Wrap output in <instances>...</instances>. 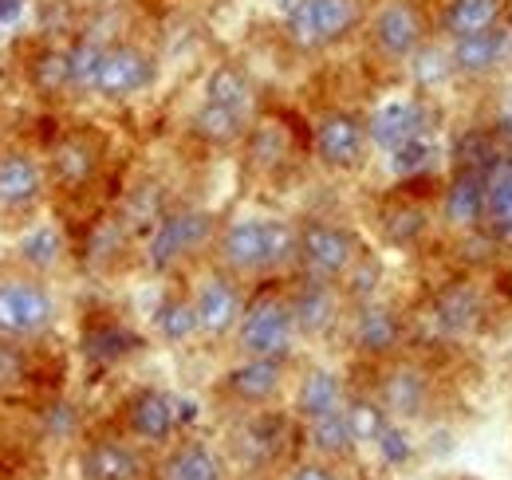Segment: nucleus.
Listing matches in <instances>:
<instances>
[{"mask_svg": "<svg viewBox=\"0 0 512 480\" xmlns=\"http://www.w3.org/2000/svg\"><path fill=\"white\" fill-rule=\"evenodd\" d=\"M20 12H24V0H0V28L12 24Z\"/></svg>", "mask_w": 512, "mask_h": 480, "instance_id": "ea45409f", "label": "nucleus"}, {"mask_svg": "<svg viewBox=\"0 0 512 480\" xmlns=\"http://www.w3.org/2000/svg\"><path fill=\"white\" fill-rule=\"evenodd\" d=\"M44 193V170L20 154V150H8L0 154V217H12V213H28Z\"/></svg>", "mask_w": 512, "mask_h": 480, "instance_id": "dca6fc26", "label": "nucleus"}, {"mask_svg": "<svg viewBox=\"0 0 512 480\" xmlns=\"http://www.w3.org/2000/svg\"><path fill=\"white\" fill-rule=\"evenodd\" d=\"M312 146L327 170H359L367 158V146H371V130L351 111H327L316 122Z\"/></svg>", "mask_w": 512, "mask_h": 480, "instance_id": "9d476101", "label": "nucleus"}, {"mask_svg": "<svg viewBox=\"0 0 512 480\" xmlns=\"http://www.w3.org/2000/svg\"><path fill=\"white\" fill-rule=\"evenodd\" d=\"M158 480H225V465L205 441H186L158 465Z\"/></svg>", "mask_w": 512, "mask_h": 480, "instance_id": "b1692460", "label": "nucleus"}, {"mask_svg": "<svg viewBox=\"0 0 512 480\" xmlns=\"http://www.w3.org/2000/svg\"><path fill=\"white\" fill-rule=\"evenodd\" d=\"M36 83H40L44 91H64V87H71V75H67V52H52V56H44L40 67H36Z\"/></svg>", "mask_w": 512, "mask_h": 480, "instance_id": "c9c22d12", "label": "nucleus"}, {"mask_svg": "<svg viewBox=\"0 0 512 480\" xmlns=\"http://www.w3.org/2000/svg\"><path fill=\"white\" fill-rule=\"evenodd\" d=\"M288 303H292V315H296V331L304 339H320L327 331H335L339 319H343V292H339V284H327V280L304 276L288 292Z\"/></svg>", "mask_w": 512, "mask_h": 480, "instance_id": "9b49d317", "label": "nucleus"}, {"mask_svg": "<svg viewBox=\"0 0 512 480\" xmlns=\"http://www.w3.org/2000/svg\"><path fill=\"white\" fill-rule=\"evenodd\" d=\"M209 240H217V221H213V213L186 205V209H174V213H166V217L158 221L154 237L146 244V260H150L154 272H170V268H178L186 256L201 252Z\"/></svg>", "mask_w": 512, "mask_h": 480, "instance_id": "0eeeda50", "label": "nucleus"}, {"mask_svg": "<svg viewBox=\"0 0 512 480\" xmlns=\"http://www.w3.org/2000/svg\"><path fill=\"white\" fill-rule=\"evenodd\" d=\"M300 331H296V315H292V303L280 292H264L256 296L241 323H237V351L245 359H280L288 362L292 347H296Z\"/></svg>", "mask_w": 512, "mask_h": 480, "instance_id": "f03ea898", "label": "nucleus"}, {"mask_svg": "<svg viewBox=\"0 0 512 480\" xmlns=\"http://www.w3.org/2000/svg\"><path fill=\"white\" fill-rule=\"evenodd\" d=\"M343 414H347V425H351L355 445H375V441L386 433V425H390V414L383 410V402L371 398V394H355V398H347Z\"/></svg>", "mask_w": 512, "mask_h": 480, "instance_id": "c85d7f7f", "label": "nucleus"}, {"mask_svg": "<svg viewBox=\"0 0 512 480\" xmlns=\"http://www.w3.org/2000/svg\"><path fill=\"white\" fill-rule=\"evenodd\" d=\"M351 347L367 359H390L402 347V315L379 300L355 303L351 315Z\"/></svg>", "mask_w": 512, "mask_h": 480, "instance_id": "f8f14e48", "label": "nucleus"}, {"mask_svg": "<svg viewBox=\"0 0 512 480\" xmlns=\"http://www.w3.org/2000/svg\"><path fill=\"white\" fill-rule=\"evenodd\" d=\"M379 449H383V457L390 465H402V461H410V441H406V429L398 425V421H390L386 425V433L375 441Z\"/></svg>", "mask_w": 512, "mask_h": 480, "instance_id": "e433bc0d", "label": "nucleus"}, {"mask_svg": "<svg viewBox=\"0 0 512 480\" xmlns=\"http://www.w3.org/2000/svg\"><path fill=\"white\" fill-rule=\"evenodd\" d=\"M130 433L146 445H166L178 433V402L162 390H138L127 402Z\"/></svg>", "mask_w": 512, "mask_h": 480, "instance_id": "f3484780", "label": "nucleus"}, {"mask_svg": "<svg viewBox=\"0 0 512 480\" xmlns=\"http://www.w3.org/2000/svg\"><path fill=\"white\" fill-rule=\"evenodd\" d=\"M426 36H430V24L418 0H386L371 16V44L390 63L414 60L426 48Z\"/></svg>", "mask_w": 512, "mask_h": 480, "instance_id": "6e6552de", "label": "nucleus"}, {"mask_svg": "<svg viewBox=\"0 0 512 480\" xmlns=\"http://www.w3.org/2000/svg\"><path fill=\"white\" fill-rule=\"evenodd\" d=\"M56 323V296L36 276H0V339H40Z\"/></svg>", "mask_w": 512, "mask_h": 480, "instance_id": "20e7f679", "label": "nucleus"}, {"mask_svg": "<svg viewBox=\"0 0 512 480\" xmlns=\"http://www.w3.org/2000/svg\"><path fill=\"white\" fill-rule=\"evenodd\" d=\"M193 311H197V331L205 339H225L237 331L241 315L249 303L241 300V288H237V276L229 272H205L193 288Z\"/></svg>", "mask_w": 512, "mask_h": 480, "instance_id": "1a4fd4ad", "label": "nucleus"}, {"mask_svg": "<svg viewBox=\"0 0 512 480\" xmlns=\"http://www.w3.org/2000/svg\"><path fill=\"white\" fill-rule=\"evenodd\" d=\"M64 252V233L56 225H40V229H32L28 237L20 240V260L28 268H36V272H52L64 260Z\"/></svg>", "mask_w": 512, "mask_h": 480, "instance_id": "c756f323", "label": "nucleus"}, {"mask_svg": "<svg viewBox=\"0 0 512 480\" xmlns=\"http://www.w3.org/2000/svg\"><path fill=\"white\" fill-rule=\"evenodd\" d=\"M217 264L229 276H276L300 260V225L288 217H237L213 240Z\"/></svg>", "mask_w": 512, "mask_h": 480, "instance_id": "f257e3e1", "label": "nucleus"}, {"mask_svg": "<svg viewBox=\"0 0 512 480\" xmlns=\"http://www.w3.org/2000/svg\"><path fill=\"white\" fill-rule=\"evenodd\" d=\"M205 103H217V107H229L237 115H253L256 91L253 79L241 63H217L205 79Z\"/></svg>", "mask_w": 512, "mask_h": 480, "instance_id": "5701e85b", "label": "nucleus"}, {"mask_svg": "<svg viewBox=\"0 0 512 480\" xmlns=\"http://www.w3.org/2000/svg\"><path fill=\"white\" fill-rule=\"evenodd\" d=\"M379 272H383V268H379V260L363 252V256L355 260V268L347 272V280H343V296H347V300H355V303L371 300V296H375V284H379Z\"/></svg>", "mask_w": 512, "mask_h": 480, "instance_id": "72a5a7b5", "label": "nucleus"}, {"mask_svg": "<svg viewBox=\"0 0 512 480\" xmlns=\"http://www.w3.org/2000/svg\"><path fill=\"white\" fill-rule=\"evenodd\" d=\"M190 126L205 146H233V142H241L249 134V115H237L229 107H217V103L201 99V107L193 111Z\"/></svg>", "mask_w": 512, "mask_h": 480, "instance_id": "a878e982", "label": "nucleus"}, {"mask_svg": "<svg viewBox=\"0 0 512 480\" xmlns=\"http://www.w3.org/2000/svg\"><path fill=\"white\" fill-rule=\"evenodd\" d=\"M505 8H509V0H446L442 32H446L449 40L489 32V28L505 24Z\"/></svg>", "mask_w": 512, "mask_h": 480, "instance_id": "4be33fe9", "label": "nucleus"}, {"mask_svg": "<svg viewBox=\"0 0 512 480\" xmlns=\"http://www.w3.org/2000/svg\"><path fill=\"white\" fill-rule=\"evenodd\" d=\"M442 221L449 229H481L485 225V170H461L442 193Z\"/></svg>", "mask_w": 512, "mask_h": 480, "instance_id": "a211bd4d", "label": "nucleus"}, {"mask_svg": "<svg viewBox=\"0 0 512 480\" xmlns=\"http://www.w3.org/2000/svg\"><path fill=\"white\" fill-rule=\"evenodd\" d=\"M367 130H371V142L375 146H383V150L394 154V150H402V146H410V142L422 138L426 111L418 103H390L375 119H367Z\"/></svg>", "mask_w": 512, "mask_h": 480, "instance_id": "412c9836", "label": "nucleus"}, {"mask_svg": "<svg viewBox=\"0 0 512 480\" xmlns=\"http://www.w3.org/2000/svg\"><path fill=\"white\" fill-rule=\"evenodd\" d=\"M485 225L493 233H512V154L489 158L485 166Z\"/></svg>", "mask_w": 512, "mask_h": 480, "instance_id": "393cba45", "label": "nucleus"}, {"mask_svg": "<svg viewBox=\"0 0 512 480\" xmlns=\"http://www.w3.org/2000/svg\"><path fill=\"white\" fill-rule=\"evenodd\" d=\"M512 56V28L497 24L489 32L477 36H461L449 40V60H453V75H493L497 67H505V60Z\"/></svg>", "mask_w": 512, "mask_h": 480, "instance_id": "4468645a", "label": "nucleus"}, {"mask_svg": "<svg viewBox=\"0 0 512 480\" xmlns=\"http://www.w3.org/2000/svg\"><path fill=\"white\" fill-rule=\"evenodd\" d=\"M24 378V351L16 339H0V386H12Z\"/></svg>", "mask_w": 512, "mask_h": 480, "instance_id": "4c0bfd02", "label": "nucleus"}, {"mask_svg": "<svg viewBox=\"0 0 512 480\" xmlns=\"http://www.w3.org/2000/svg\"><path fill=\"white\" fill-rule=\"evenodd\" d=\"M154 327H158V335H162L166 343H186V339H193V335H201V331H197L193 300H186V296H170V300H162L158 315H154Z\"/></svg>", "mask_w": 512, "mask_h": 480, "instance_id": "7c9ffc66", "label": "nucleus"}, {"mask_svg": "<svg viewBox=\"0 0 512 480\" xmlns=\"http://www.w3.org/2000/svg\"><path fill=\"white\" fill-rule=\"evenodd\" d=\"M79 473L83 480H142L146 465L123 441H91L79 453Z\"/></svg>", "mask_w": 512, "mask_h": 480, "instance_id": "6ab92c4d", "label": "nucleus"}, {"mask_svg": "<svg viewBox=\"0 0 512 480\" xmlns=\"http://www.w3.org/2000/svg\"><path fill=\"white\" fill-rule=\"evenodd\" d=\"M359 256H363V248H359L351 229H343L335 221H320V217L300 225V260H296V268L304 276L327 280V284H343Z\"/></svg>", "mask_w": 512, "mask_h": 480, "instance_id": "39448f33", "label": "nucleus"}, {"mask_svg": "<svg viewBox=\"0 0 512 480\" xmlns=\"http://www.w3.org/2000/svg\"><path fill=\"white\" fill-rule=\"evenodd\" d=\"M363 20L359 0H296L288 8L284 32L300 52H323L339 40H347Z\"/></svg>", "mask_w": 512, "mask_h": 480, "instance_id": "7ed1b4c3", "label": "nucleus"}, {"mask_svg": "<svg viewBox=\"0 0 512 480\" xmlns=\"http://www.w3.org/2000/svg\"><path fill=\"white\" fill-rule=\"evenodd\" d=\"M434 311H438V323L449 335H469L481 323V296L473 284H449L438 292Z\"/></svg>", "mask_w": 512, "mask_h": 480, "instance_id": "bb28decb", "label": "nucleus"}, {"mask_svg": "<svg viewBox=\"0 0 512 480\" xmlns=\"http://www.w3.org/2000/svg\"><path fill=\"white\" fill-rule=\"evenodd\" d=\"M95 150L87 146V138H67L64 146L56 150L52 166H56V178L64 185H83V181L95 174Z\"/></svg>", "mask_w": 512, "mask_h": 480, "instance_id": "2f4dec72", "label": "nucleus"}, {"mask_svg": "<svg viewBox=\"0 0 512 480\" xmlns=\"http://www.w3.org/2000/svg\"><path fill=\"white\" fill-rule=\"evenodd\" d=\"M288 480H335V473H331V465H323V461H300Z\"/></svg>", "mask_w": 512, "mask_h": 480, "instance_id": "58836bf2", "label": "nucleus"}, {"mask_svg": "<svg viewBox=\"0 0 512 480\" xmlns=\"http://www.w3.org/2000/svg\"><path fill=\"white\" fill-rule=\"evenodd\" d=\"M99 52H103V44H75L67 52V75H71L75 91H91V75H95Z\"/></svg>", "mask_w": 512, "mask_h": 480, "instance_id": "f704fd0d", "label": "nucleus"}, {"mask_svg": "<svg viewBox=\"0 0 512 480\" xmlns=\"http://www.w3.org/2000/svg\"><path fill=\"white\" fill-rule=\"evenodd\" d=\"M383 410L390 414V421H414L426 414L430 406V374L414 362H394L379 382V394Z\"/></svg>", "mask_w": 512, "mask_h": 480, "instance_id": "ddd939ff", "label": "nucleus"}, {"mask_svg": "<svg viewBox=\"0 0 512 480\" xmlns=\"http://www.w3.org/2000/svg\"><path fill=\"white\" fill-rule=\"evenodd\" d=\"M158 79V60L138 48V44H107L99 52L95 75H91V95L107 99V103H123L142 91H150Z\"/></svg>", "mask_w": 512, "mask_h": 480, "instance_id": "423d86ee", "label": "nucleus"}, {"mask_svg": "<svg viewBox=\"0 0 512 480\" xmlns=\"http://www.w3.org/2000/svg\"><path fill=\"white\" fill-rule=\"evenodd\" d=\"M221 390L241 406H268L284 390V362L280 359H245L225 370Z\"/></svg>", "mask_w": 512, "mask_h": 480, "instance_id": "2eb2a0df", "label": "nucleus"}, {"mask_svg": "<svg viewBox=\"0 0 512 480\" xmlns=\"http://www.w3.org/2000/svg\"><path fill=\"white\" fill-rule=\"evenodd\" d=\"M347 406V390H343V378L327 366H312L300 386H296V418L300 421H316L323 414H335Z\"/></svg>", "mask_w": 512, "mask_h": 480, "instance_id": "aec40b11", "label": "nucleus"}, {"mask_svg": "<svg viewBox=\"0 0 512 480\" xmlns=\"http://www.w3.org/2000/svg\"><path fill=\"white\" fill-rule=\"evenodd\" d=\"M308 425V445L312 453L323 457V461H343L355 453V437H351V425H347V414L335 410V414H323L316 421H304Z\"/></svg>", "mask_w": 512, "mask_h": 480, "instance_id": "cd10ccee", "label": "nucleus"}, {"mask_svg": "<svg viewBox=\"0 0 512 480\" xmlns=\"http://www.w3.org/2000/svg\"><path fill=\"white\" fill-rule=\"evenodd\" d=\"M249 138V158H253V166H264V170H272L284 154H288V138H284V126H276V122H260L256 130L245 134Z\"/></svg>", "mask_w": 512, "mask_h": 480, "instance_id": "473e14b6", "label": "nucleus"}]
</instances>
